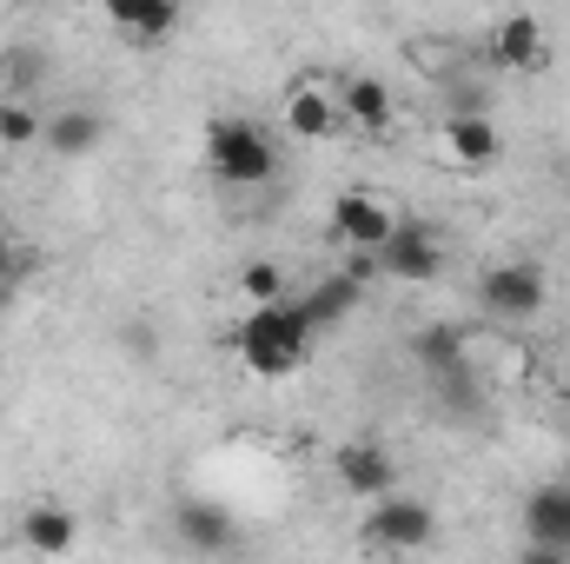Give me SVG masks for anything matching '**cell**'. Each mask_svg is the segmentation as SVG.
<instances>
[{
    "label": "cell",
    "instance_id": "obj_1",
    "mask_svg": "<svg viewBox=\"0 0 570 564\" xmlns=\"http://www.w3.org/2000/svg\"><path fill=\"white\" fill-rule=\"evenodd\" d=\"M312 325L298 312V299H279V305H246V319L233 325V359L253 372V379H292L305 359H312Z\"/></svg>",
    "mask_w": 570,
    "mask_h": 564
},
{
    "label": "cell",
    "instance_id": "obj_5",
    "mask_svg": "<svg viewBox=\"0 0 570 564\" xmlns=\"http://www.w3.org/2000/svg\"><path fill=\"white\" fill-rule=\"evenodd\" d=\"M444 260H451V246H444V233L419 220V213H405L399 226H392V240L379 246V273L399 285H431L444 273Z\"/></svg>",
    "mask_w": 570,
    "mask_h": 564
},
{
    "label": "cell",
    "instance_id": "obj_21",
    "mask_svg": "<svg viewBox=\"0 0 570 564\" xmlns=\"http://www.w3.org/2000/svg\"><path fill=\"white\" fill-rule=\"evenodd\" d=\"M20 273H27V266H20V240H13V233L0 226V280L20 285Z\"/></svg>",
    "mask_w": 570,
    "mask_h": 564
},
{
    "label": "cell",
    "instance_id": "obj_7",
    "mask_svg": "<svg viewBox=\"0 0 570 564\" xmlns=\"http://www.w3.org/2000/svg\"><path fill=\"white\" fill-rule=\"evenodd\" d=\"M285 134L305 146H325L345 134V114H338V80H325V74H298L292 87H285Z\"/></svg>",
    "mask_w": 570,
    "mask_h": 564
},
{
    "label": "cell",
    "instance_id": "obj_9",
    "mask_svg": "<svg viewBox=\"0 0 570 564\" xmlns=\"http://www.w3.org/2000/svg\"><path fill=\"white\" fill-rule=\"evenodd\" d=\"M332 478H338V492L379 505V498L399 492V458L379 438H345V445H332Z\"/></svg>",
    "mask_w": 570,
    "mask_h": 564
},
{
    "label": "cell",
    "instance_id": "obj_16",
    "mask_svg": "<svg viewBox=\"0 0 570 564\" xmlns=\"http://www.w3.org/2000/svg\"><path fill=\"white\" fill-rule=\"evenodd\" d=\"M338 114L358 134H392V87L379 74H345L338 80Z\"/></svg>",
    "mask_w": 570,
    "mask_h": 564
},
{
    "label": "cell",
    "instance_id": "obj_22",
    "mask_svg": "<svg viewBox=\"0 0 570 564\" xmlns=\"http://www.w3.org/2000/svg\"><path fill=\"white\" fill-rule=\"evenodd\" d=\"M518 564H570V552H544V545H524Z\"/></svg>",
    "mask_w": 570,
    "mask_h": 564
},
{
    "label": "cell",
    "instance_id": "obj_6",
    "mask_svg": "<svg viewBox=\"0 0 570 564\" xmlns=\"http://www.w3.org/2000/svg\"><path fill=\"white\" fill-rule=\"evenodd\" d=\"M544 299H551V285H544V273H538L531 260H498V266L478 273V305H484L491 319H504V325L538 319Z\"/></svg>",
    "mask_w": 570,
    "mask_h": 564
},
{
    "label": "cell",
    "instance_id": "obj_14",
    "mask_svg": "<svg viewBox=\"0 0 570 564\" xmlns=\"http://www.w3.org/2000/svg\"><path fill=\"white\" fill-rule=\"evenodd\" d=\"M179 7L173 0H107V27L127 40V47H159V40H173L179 33Z\"/></svg>",
    "mask_w": 570,
    "mask_h": 564
},
{
    "label": "cell",
    "instance_id": "obj_19",
    "mask_svg": "<svg viewBox=\"0 0 570 564\" xmlns=\"http://www.w3.org/2000/svg\"><path fill=\"white\" fill-rule=\"evenodd\" d=\"M412 352L425 359L431 379H438V372H458V366H471V359H464V332H458V325H425V332L412 339Z\"/></svg>",
    "mask_w": 570,
    "mask_h": 564
},
{
    "label": "cell",
    "instance_id": "obj_4",
    "mask_svg": "<svg viewBox=\"0 0 570 564\" xmlns=\"http://www.w3.org/2000/svg\"><path fill=\"white\" fill-rule=\"evenodd\" d=\"M405 213L385 200V193H372V186H345L338 200H332V220H325V233L345 246V260L352 253H365V260H379V246L392 240V226H399Z\"/></svg>",
    "mask_w": 570,
    "mask_h": 564
},
{
    "label": "cell",
    "instance_id": "obj_12",
    "mask_svg": "<svg viewBox=\"0 0 570 564\" xmlns=\"http://www.w3.org/2000/svg\"><path fill=\"white\" fill-rule=\"evenodd\" d=\"M173 532H179V545L199 552V558H219V552H233V538H239V525H233V512H226L219 498H179V505H173Z\"/></svg>",
    "mask_w": 570,
    "mask_h": 564
},
{
    "label": "cell",
    "instance_id": "obj_13",
    "mask_svg": "<svg viewBox=\"0 0 570 564\" xmlns=\"http://www.w3.org/2000/svg\"><path fill=\"white\" fill-rule=\"evenodd\" d=\"M524 545L570 552V471L531 485V498H524Z\"/></svg>",
    "mask_w": 570,
    "mask_h": 564
},
{
    "label": "cell",
    "instance_id": "obj_23",
    "mask_svg": "<svg viewBox=\"0 0 570 564\" xmlns=\"http://www.w3.org/2000/svg\"><path fill=\"white\" fill-rule=\"evenodd\" d=\"M7 299H13V285H7V280H0V305H7Z\"/></svg>",
    "mask_w": 570,
    "mask_h": 564
},
{
    "label": "cell",
    "instance_id": "obj_18",
    "mask_svg": "<svg viewBox=\"0 0 570 564\" xmlns=\"http://www.w3.org/2000/svg\"><path fill=\"white\" fill-rule=\"evenodd\" d=\"M47 140V114L33 107V100H20V94H7L0 100V146H13V153H27V146Z\"/></svg>",
    "mask_w": 570,
    "mask_h": 564
},
{
    "label": "cell",
    "instance_id": "obj_20",
    "mask_svg": "<svg viewBox=\"0 0 570 564\" xmlns=\"http://www.w3.org/2000/svg\"><path fill=\"white\" fill-rule=\"evenodd\" d=\"M239 292H246L253 305H279V299H292V292H285V266H279V260H246Z\"/></svg>",
    "mask_w": 570,
    "mask_h": 564
},
{
    "label": "cell",
    "instance_id": "obj_11",
    "mask_svg": "<svg viewBox=\"0 0 570 564\" xmlns=\"http://www.w3.org/2000/svg\"><path fill=\"white\" fill-rule=\"evenodd\" d=\"M13 532H20V545H27L33 558H73V552H80V512H73V505H60V498L20 505Z\"/></svg>",
    "mask_w": 570,
    "mask_h": 564
},
{
    "label": "cell",
    "instance_id": "obj_2",
    "mask_svg": "<svg viewBox=\"0 0 570 564\" xmlns=\"http://www.w3.org/2000/svg\"><path fill=\"white\" fill-rule=\"evenodd\" d=\"M199 159L219 186H266L279 173V140L253 114H219V120H206Z\"/></svg>",
    "mask_w": 570,
    "mask_h": 564
},
{
    "label": "cell",
    "instance_id": "obj_15",
    "mask_svg": "<svg viewBox=\"0 0 570 564\" xmlns=\"http://www.w3.org/2000/svg\"><path fill=\"white\" fill-rule=\"evenodd\" d=\"M292 299H298V312H305V325H312V339H318V332H338V325L358 312L365 285L345 280V273H325V280H312L305 292H292Z\"/></svg>",
    "mask_w": 570,
    "mask_h": 564
},
{
    "label": "cell",
    "instance_id": "obj_10",
    "mask_svg": "<svg viewBox=\"0 0 570 564\" xmlns=\"http://www.w3.org/2000/svg\"><path fill=\"white\" fill-rule=\"evenodd\" d=\"M438 153H444V166H458V173H491V166L504 159V134H498L491 114L458 107V114H444V127H438Z\"/></svg>",
    "mask_w": 570,
    "mask_h": 564
},
{
    "label": "cell",
    "instance_id": "obj_17",
    "mask_svg": "<svg viewBox=\"0 0 570 564\" xmlns=\"http://www.w3.org/2000/svg\"><path fill=\"white\" fill-rule=\"evenodd\" d=\"M100 140H107V114H100V107H60V114L47 120V140L40 146H47L53 159H87Z\"/></svg>",
    "mask_w": 570,
    "mask_h": 564
},
{
    "label": "cell",
    "instance_id": "obj_3",
    "mask_svg": "<svg viewBox=\"0 0 570 564\" xmlns=\"http://www.w3.org/2000/svg\"><path fill=\"white\" fill-rule=\"evenodd\" d=\"M365 545L372 552H392V558H412V552H425L431 538H438V512H431V498L419 492H392V498H379L372 512H365Z\"/></svg>",
    "mask_w": 570,
    "mask_h": 564
},
{
    "label": "cell",
    "instance_id": "obj_8",
    "mask_svg": "<svg viewBox=\"0 0 570 564\" xmlns=\"http://www.w3.org/2000/svg\"><path fill=\"white\" fill-rule=\"evenodd\" d=\"M484 60L498 67V74H544L551 67V33H544V20L538 13H498L491 27H484Z\"/></svg>",
    "mask_w": 570,
    "mask_h": 564
}]
</instances>
